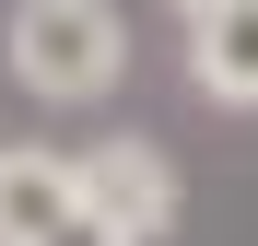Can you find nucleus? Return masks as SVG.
<instances>
[{
	"instance_id": "1",
	"label": "nucleus",
	"mask_w": 258,
	"mask_h": 246,
	"mask_svg": "<svg viewBox=\"0 0 258 246\" xmlns=\"http://www.w3.org/2000/svg\"><path fill=\"white\" fill-rule=\"evenodd\" d=\"M0 59L35 106H106L129 82V24H117V0H12Z\"/></svg>"
},
{
	"instance_id": "2",
	"label": "nucleus",
	"mask_w": 258,
	"mask_h": 246,
	"mask_svg": "<svg viewBox=\"0 0 258 246\" xmlns=\"http://www.w3.org/2000/svg\"><path fill=\"white\" fill-rule=\"evenodd\" d=\"M71 176H82V199L117 223V234H176V164H164L153 141H94V152H71Z\"/></svg>"
},
{
	"instance_id": "3",
	"label": "nucleus",
	"mask_w": 258,
	"mask_h": 246,
	"mask_svg": "<svg viewBox=\"0 0 258 246\" xmlns=\"http://www.w3.org/2000/svg\"><path fill=\"white\" fill-rule=\"evenodd\" d=\"M188 82L211 106L258 117V0H200L188 12Z\"/></svg>"
},
{
	"instance_id": "4",
	"label": "nucleus",
	"mask_w": 258,
	"mask_h": 246,
	"mask_svg": "<svg viewBox=\"0 0 258 246\" xmlns=\"http://www.w3.org/2000/svg\"><path fill=\"white\" fill-rule=\"evenodd\" d=\"M82 199V176H71V152H35V141H12L0 152V246H35L59 211Z\"/></svg>"
},
{
	"instance_id": "5",
	"label": "nucleus",
	"mask_w": 258,
	"mask_h": 246,
	"mask_svg": "<svg viewBox=\"0 0 258 246\" xmlns=\"http://www.w3.org/2000/svg\"><path fill=\"white\" fill-rule=\"evenodd\" d=\"M35 246H141V234H117V223L94 211V199H71V211H59L47 234H35Z\"/></svg>"
},
{
	"instance_id": "6",
	"label": "nucleus",
	"mask_w": 258,
	"mask_h": 246,
	"mask_svg": "<svg viewBox=\"0 0 258 246\" xmlns=\"http://www.w3.org/2000/svg\"><path fill=\"white\" fill-rule=\"evenodd\" d=\"M164 12H200V0H164Z\"/></svg>"
}]
</instances>
